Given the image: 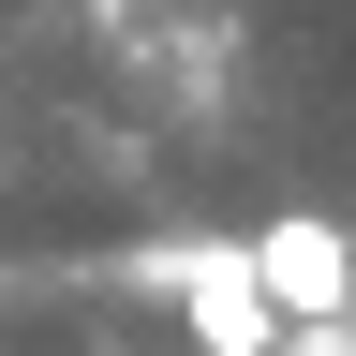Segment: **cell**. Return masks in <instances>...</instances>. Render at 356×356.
Here are the masks:
<instances>
[{
    "label": "cell",
    "instance_id": "obj_1",
    "mask_svg": "<svg viewBox=\"0 0 356 356\" xmlns=\"http://www.w3.org/2000/svg\"><path fill=\"white\" fill-rule=\"evenodd\" d=\"M134 297H163L193 327V356H282V297L252 282V238H149Z\"/></svg>",
    "mask_w": 356,
    "mask_h": 356
},
{
    "label": "cell",
    "instance_id": "obj_2",
    "mask_svg": "<svg viewBox=\"0 0 356 356\" xmlns=\"http://www.w3.org/2000/svg\"><path fill=\"white\" fill-rule=\"evenodd\" d=\"M252 282L282 297V327H312V312H356V238L327 208H282V222H252Z\"/></svg>",
    "mask_w": 356,
    "mask_h": 356
},
{
    "label": "cell",
    "instance_id": "obj_3",
    "mask_svg": "<svg viewBox=\"0 0 356 356\" xmlns=\"http://www.w3.org/2000/svg\"><path fill=\"white\" fill-rule=\"evenodd\" d=\"M0 297H15V267H0Z\"/></svg>",
    "mask_w": 356,
    "mask_h": 356
}]
</instances>
